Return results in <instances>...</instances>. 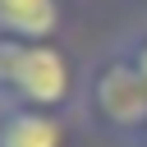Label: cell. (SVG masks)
<instances>
[{
	"label": "cell",
	"instance_id": "7a4b0ae2",
	"mask_svg": "<svg viewBox=\"0 0 147 147\" xmlns=\"http://www.w3.org/2000/svg\"><path fill=\"white\" fill-rule=\"evenodd\" d=\"M83 69L87 64H78V55L64 41H14V37H0V106L78 115Z\"/></svg>",
	"mask_w": 147,
	"mask_h": 147
},
{
	"label": "cell",
	"instance_id": "3957f363",
	"mask_svg": "<svg viewBox=\"0 0 147 147\" xmlns=\"http://www.w3.org/2000/svg\"><path fill=\"white\" fill-rule=\"evenodd\" d=\"M78 115L0 106V147H74Z\"/></svg>",
	"mask_w": 147,
	"mask_h": 147
},
{
	"label": "cell",
	"instance_id": "5b68a950",
	"mask_svg": "<svg viewBox=\"0 0 147 147\" xmlns=\"http://www.w3.org/2000/svg\"><path fill=\"white\" fill-rule=\"evenodd\" d=\"M115 41H119V46L129 51V60L138 64V74L147 78V23H138V28H129V32H124V37H115Z\"/></svg>",
	"mask_w": 147,
	"mask_h": 147
},
{
	"label": "cell",
	"instance_id": "6da1fadb",
	"mask_svg": "<svg viewBox=\"0 0 147 147\" xmlns=\"http://www.w3.org/2000/svg\"><path fill=\"white\" fill-rule=\"evenodd\" d=\"M78 124L119 147H147V78L138 74V64L119 41H110L101 55L87 60L78 92Z\"/></svg>",
	"mask_w": 147,
	"mask_h": 147
},
{
	"label": "cell",
	"instance_id": "277c9868",
	"mask_svg": "<svg viewBox=\"0 0 147 147\" xmlns=\"http://www.w3.org/2000/svg\"><path fill=\"white\" fill-rule=\"evenodd\" d=\"M74 18V0H0V37L14 41H60Z\"/></svg>",
	"mask_w": 147,
	"mask_h": 147
}]
</instances>
